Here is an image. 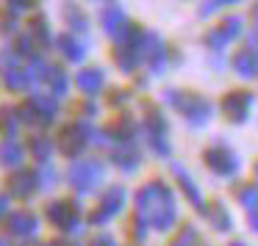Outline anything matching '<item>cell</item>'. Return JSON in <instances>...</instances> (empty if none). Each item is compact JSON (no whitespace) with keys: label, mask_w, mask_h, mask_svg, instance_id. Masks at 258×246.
<instances>
[{"label":"cell","mask_w":258,"mask_h":246,"mask_svg":"<svg viewBox=\"0 0 258 246\" xmlns=\"http://www.w3.org/2000/svg\"><path fill=\"white\" fill-rule=\"evenodd\" d=\"M14 53H17V56H28V58H34V56H36V45H34V39H31L28 34H23V36L17 39V50H14Z\"/></svg>","instance_id":"cell-35"},{"label":"cell","mask_w":258,"mask_h":246,"mask_svg":"<svg viewBox=\"0 0 258 246\" xmlns=\"http://www.w3.org/2000/svg\"><path fill=\"white\" fill-rule=\"evenodd\" d=\"M67 183L73 191L78 194H92L97 185L103 183V163L97 158H84V161H75L67 169Z\"/></svg>","instance_id":"cell-5"},{"label":"cell","mask_w":258,"mask_h":246,"mask_svg":"<svg viewBox=\"0 0 258 246\" xmlns=\"http://www.w3.org/2000/svg\"><path fill=\"white\" fill-rule=\"evenodd\" d=\"M250 20H252V25L258 28V0L252 3V9H250Z\"/></svg>","instance_id":"cell-42"},{"label":"cell","mask_w":258,"mask_h":246,"mask_svg":"<svg viewBox=\"0 0 258 246\" xmlns=\"http://www.w3.org/2000/svg\"><path fill=\"white\" fill-rule=\"evenodd\" d=\"M203 163L219 177H233L239 172V155L228 144H211L203 152Z\"/></svg>","instance_id":"cell-9"},{"label":"cell","mask_w":258,"mask_h":246,"mask_svg":"<svg viewBox=\"0 0 258 246\" xmlns=\"http://www.w3.org/2000/svg\"><path fill=\"white\" fill-rule=\"evenodd\" d=\"M247 221H250V227L258 232V207H255V210H250V218H247Z\"/></svg>","instance_id":"cell-41"},{"label":"cell","mask_w":258,"mask_h":246,"mask_svg":"<svg viewBox=\"0 0 258 246\" xmlns=\"http://www.w3.org/2000/svg\"><path fill=\"white\" fill-rule=\"evenodd\" d=\"M125 199H128V191H125L122 185H111V188L103 194L100 207L89 216V221L92 224H103V221H108V218H114L125 207Z\"/></svg>","instance_id":"cell-14"},{"label":"cell","mask_w":258,"mask_h":246,"mask_svg":"<svg viewBox=\"0 0 258 246\" xmlns=\"http://www.w3.org/2000/svg\"><path fill=\"white\" fill-rule=\"evenodd\" d=\"M9 3V12L20 14V12H28V9L36 6V0H6Z\"/></svg>","instance_id":"cell-37"},{"label":"cell","mask_w":258,"mask_h":246,"mask_svg":"<svg viewBox=\"0 0 258 246\" xmlns=\"http://www.w3.org/2000/svg\"><path fill=\"white\" fill-rule=\"evenodd\" d=\"M39 183H36V174L28 172V169H20L9 177V194L17 196V199H31L36 194Z\"/></svg>","instance_id":"cell-19"},{"label":"cell","mask_w":258,"mask_h":246,"mask_svg":"<svg viewBox=\"0 0 258 246\" xmlns=\"http://www.w3.org/2000/svg\"><path fill=\"white\" fill-rule=\"evenodd\" d=\"M25 158V147L17 139H6L0 144V163L3 166H20Z\"/></svg>","instance_id":"cell-28"},{"label":"cell","mask_w":258,"mask_h":246,"mask_svg":"<svg viewBox=\"0 0 258 246\" xmlns=\"http://www.w3.org/2000/svg\"><path fill=\"white\" fill-rule=\"evenodd\" d=\"M136 218L156 232L172 229L175 218H178V205H175L172 188L164 180H150L136 191Z\"/></svg>","instance_id":"cell-1"},{"label":"cell","mask_w":258,"mask_h":246,"mask_svg":"<svg viewBox=\"0 0 258 246\" xmlns=\"http://www.w3.org/2000/svg\"><path fill=\"white\" fill-rule=\"evenodd\" d=\"M36 183H39V188H53V185H56V172L50 169V163H42V166H39Z\"/></svg>","instance_id":"cell-33"},{"label":"cell","mask_w":258,"mask_h":246,"mask_svg":"<svg viewBox=\"0 0 258 246\" xmlns=\"http://www.w3.org/2000/svg\"><path fill=\"white\" fill-rule=\"evenodd\" d=\"M47 246H73V243H64V240H50Z\"/></svg>","instance_id":"cell-43"},{"label":"cell","mask_w":258,"mask_h":246,"mask_svg":"<svg viewBox=\"0 0 258 246\" xmlns=\"http://www.w3.org/2000/svg\"><path fill=\"white\" fill-rule=\"evenodd\" d=\"M86 246H117V240L111 238V235H106V232H100V235H95V238L89 240Z\"/></svg>","instance_id":"cell-38"},{"label":"cell","mask_w":258,"mask_h":246,"mask_svg":"<svg viewBox=\"0 0 258 246\" xmlns=\"http://www.w3.org/2000/svg\"><path fill=\"white\" fill-rule=\"evenodd\" d=\"M61 20H64L67 28L75 31V34H89V20H86V14L81 12V6H75V3H64Z\"/></svg>","instance_id":"cell-27"},{"label":"cell","mask_w":258,"mask_h":246,"mask_svg":"<svg viewBox=\"0 0 258 246\" xmlns=\"http://www.w3.org/2000/svg\"><path fill=\"white\" fill-rule=\"evenodd\" d=\"M203 213H206V218L211 221V227L217 229V232H228V229L233 227V218H230L228 207H225L222 202H211V205H206Z\"/></svg>","instance_id":"cell-23"},{"label":"cell","mask_w":258,"mask_h":246,"mask_svg":"<svg viewBox=\"0 0 258 246\" xmlns=\"http://www.w3.org/2000/svg\"><path fill=\"white\" fill-rule=\"evenodd\" d=\"M230 67H233V72L239 75V78H258V50L250 45L239 47V50L233 53V58H230Z\"/></svg>","instance_id":"cell-16"},{"label":"cell","mask_w":258,"mask_h":246,"mask_svg":"<svg viewBox=\"0 0 258 246\" xmlns=\"http://www.w3.org/2000/svg\"><path fill=\"white\" fill-rule=\"evenodd\" d=\"M142 39H145V31L131 23L125 36L114 47V64L119 67V72H125V75L136 72V67L142 64Z\"/></svg>","instance_id":"cell-3"},{"label":"cell","mask_w":258,"mask_h":246,"mask_svg":"<svg viewBox=\"0 0 258 246\" xmlns=\"http://www.w3.org/2000/svg\"><path fill=\"white\" fill-rule=\"evenodd\" d=\"M255 183H258V163H255Z\"/></svg>","instance_id":"cell-45"},{"label":"cell","mask_w":258,"mask_h":246,"mask_svg":"<svg viewBox=\"0 0 258 246\" xmlns=\"http://www.w3.org/2000/svg\"><path fill=\"white\" fill-rule=\"evenodd\" d=\"M31 155H34L39 163H50L53 141L47 139V136H34V139H31Z\"/></svg>","instance_id":"cell-31"},{"label":"cell","mask_w":258,"mask_h":246,"mask_svg":"<svg viewBox=\"0 0 258 246\" xmlns=\"http://www.w3.org/2000/svg\"><path fill=\"white\" fill-rule=\"evenodd\" d=\"M125 100H128V91L117 89V91H114V97H111V105H122Z\"/></svg>","instance_id":"cell-39"},{"label":"cell","mask_w":258,"mask_h":246,"mask_svg":"<svg viewBox=\"0 0 258 246\" xmlns=\"http://www.w3.org/2000/svg\"><path fill=\"white\" fill-rule=\"evenodd\" d=\"M139 152H136L134 144H117L111 150V163L117 169H122V172H134V169H139Z\"/></svg>","instance_id":"cell-22"},{"label":"cell","mask_w":258,"mask_h":246,"mask_svg":"<svg viewBox=\"0 0 258 246\" xmlns=\"http://www.w3.org/2000/svg\"><path fill=\"white\" fill-rule=\"evenodd\" d=\"M103 83H106V72H103L100 67H86L75 75V86H78L81 94H86V97L100 94Z\"/></svg>","instance_id":"cell-20"},{"label":"cell","mask_w":258,"mask_h":246,"mask_svg":"<svg viewBox=\"0 0 258 246\" xmlns=\"http://www.w3.org/2000/svg\"><path fill=\"white\" fill-rule=\"evenodd\" d=\"M100 23H103V31H106V36H111L114 42H119L125 36V31H128V17H125V12L119 6H106L100 12Z\"/></svg>","instance_id":"cell-17"},{"label":"cell","mask_w":258,"mask_h":246,"mask_svg":"<svg viewBox=\"0 0 258 246\" xmlns=\"http://www.w3.org/2000/svg\"><path fill=\"white\" fill-rule=\"evenodd\" d=\"M241 31H244V20H241L239 14H228V17H222L217 25H214V28L206 31L203 45H206L208 50L219 53V50H225V47H228L233 39H239Z\"/></svg>","instance_id":"cell-6"},{"label":"cell","mask_w":258,"mask_h":246,"mask_svg":"<svg viewBox=\"0 0 258 246\" xmlns=\"http://www.w3.org/2000/svg\"><path fill=\"white\" fill-rule=\"evenodd\" d=\"M197 243H200V232H197L195 224H183L169 240V246H197Z\"/></svg>","instance_id":"cell-32"},{"label":"cell","mask_w":258,"mask_h":246,"mask_svg":"<svg viewBox=\"0 0 258 246\" xmlns=\"http://www.w3.org/2000/svg\"><path fill=\"white\" fill-rule=\"evenodd\" d=\"M45 216L53 227L64 229V232H73L81 224V207H78V202H73V199H56V202L47 205Z\"/></svg>","instance_id":"cell-13"},{"label":"cell","mask_w":258,"mask_h":246,"mask_svg":"<svg viewBox=\"0 0 258 246\" xmlns=\"http://www.w3.org/2000/svg\"><path fill=\"white\" fill-rule=\"evenodd\" d=\"M92 141V128L86 122H70L58 133V147L67 158H78Z\"/></svg>","instance_id":"cell-11"},{"label":"cell","mask_w":258,"mask_h":246,"mask_svg":"<svg viewBox=\"0 0 258 246\" xmlns=\"http://www.w3.org/2000/svg\"><path fill=\"white\" fill-rule=\"evenodd\" d=\"M0 75H3V83L9 91H25L31 86V72L25 67H20L17 53L14 50H3L0 53Z\"/></svg>","instance_id":"cell-12"},{"label":"cell","mask_w":258,"mask_h":246,"mask_svg":"<svg viewBox=\"0 0 258 246\" xmlns=\"http://www.w3.org/2000/svg\"><path fill=\"white\" fill-rule=\"evenodd\" d=\"M233 3H239V0H206L200 6V17H211L214 12H219L225 6H233Z\"/></svg>","instance_id":"cell-34"},{"label":"cell","mask_w":258,"mask_h":246,"mask_svg":"<svg viewBox=\"0 0 258 246\" xmlns=\"http://www.w3.org/2000/svg\"><path fill=\"white\" fill-rule=\"evenodd\" d=\"M25 34L34 39L36 50H47V47H50V42H53L50 28H47V20L42 17V14H36V17L31 20V23H28V31H25Z\"/></svg>","instance_id":"cell-25"},{"label":"cell","mask_w":258,"mask_h":246,"mask_svg":"<svg viewBox=\"0 0 258 246\" xmlns=\"http://www.w3.org/2000/svg\"><path fill=\"white\" fill-rule=\"evenodd\" d=\"M17 128H20L17 108L3 105L0 108V130H3V136H6V139H14V136H17Z\"/></svg>","instance_id":"cell-30"},{"label":"cell","mask_w":258,"mask_h":246,"mask_svg":"<svg viewBox=\"0 0 258 246\" xmlns=\"http://www.w3.org/2000/svg\"><path fill=\"white\" fill-rule=\"evenodd\" d=\"M167 116L158 108H153L150 102L145 105V133L147 144L156 155H169V141H167Z\"/></svg>","instance_id":"cell-7"},{"label":"cell","mask_w":258,"mask_h":246,"mask_svg":"<svg viewBox=\"0 0 258 246\" xmlns=\"http://www.w3.org/2000/svg\"><path fill=\"white\" fill-rule=\"evenodd\" d=\"M14 28H17V14L3 9L0 12V34H14Z\"/></svg>","instance_id":"cell-36"},{"label":"cell","mask_w":258,"mask_h":246,"mask_svg":"<svg viewBox=\"0 0 258 246\" xmlns=\"http://www.w3.org/2000/svg\"><path fill=\"white\" fill-rule=\"evenodd\" d=\"M56 45H58V53H61L67 61H84L86 58V45L73 34H61Z\"/></svg>","instance_id":"cell-24"},{"label":"cell","mask_w":258,"mask_h":246,"mask_svg":"<svg viewBox=\"0 0 258 246\" xmlns=\"http://www.w3.org/2000/svg\"><path fill=\"white\" fill-rule=\"evenodd\" d=\"M31 78L34 80H45L47 86H50V94L56 97H64L70 91V80H67V72H64L61 67H56V64H47V61H42L39 56H34L31 58Z\"/></svg>","instance_id":"cell-8"},{"label":"cell","mask_w":258,"mask_h":246,"mask_svg":"<svg viewBox=\"0 0 258 246\" xmlns=\"http://www.w3.org/2000/svg\"><path fill=\"white\" fill-rule=\"evenodd\" d=\"M134 133H136V125L131 116H119L117 122L106 130L108 141H117V144H134Z\"/></svg>","instance_id":"cell-26"},{"label":"cell","mask_w":258,"mask_h":246,"mask_svg":"<svg viewBox=\"0 0 258 246\" xmlns=\"http://www.w3.org/2000/svg\"><path fill=\"white\" fill-rule=\"evenodd\" d=\"M233 194L241 207H247V210H255L258 207V183H241V185H236Z\"/></svg>","instance_id":"cell-29"},{"label":"cell","mask_w":258,"mask_h":246,"mask_svg":"<svg viewBox=\"0 0 258 246\" xmlns=\"http://www.w3.org/2000/svg\"><path fill=\"white\" fill-rule=\"evenodd\" d=\"M58 113V102L53 94H31L28 100H25L23 108H17V116H20V125H50L53 119H56Z\"/></svg>","instance_id":"cell-4"},{"label":"cell","mask_w":258,"mask_h":246,"mask_svg":"<svg viewBox=\"0 0 258 246\" xmlns=\"http://www.w3.org/2000/svg\"><path fill=\"white\" fill-rule=\"evenodd\" d=\"M142 61L150 67L153 75H161L164 64H167V45L158 34L145 31V39H142Z\"/></svg>","instance_id":"cell-15"},{"label":"cell","mask_w":258,"mask_h":246,"mask_svg":"<svg viewBox=\"0 0 258 246\" xmlns=\"http://www.w3.org/2000/svg\"><path fill=\"white\" fill-rule=\"evenodd\" d=\"M250 108H252V94L247 89H230V91H225L222 100H219V111H222V116L228 119V122H233V125L247 122Z\"/></svg>","instance_id":"cell-10"},{"label":"cell","mask_w":258,"mask_h":246,"mask_svg":"<svg viewBox=\"0 0 258 246\" xmlns=\"http://www.w3.org/2000/svg\"><path fill=\"white\" fill-rule=\"evenodd\" d=\"M230 246H247V243H244V240H233Z\"/></svg>","instance_id":"cell-44"},{"label":"cell","mask_w":258,"mask_h":246,"mask_svg":"<svg viewBox=\"0 0 258 246\" xmlns=\"http://www.w3.org/2000/svg\"><path fill=\"white\" fill-rule=\"evenodd\" d=\"M6 229L12 235H17V238H31V235H36V229H39V218H36L31 210L9 213L6 216Z\"/></svg>","instance_id":"cell-18"},{"label":"cell","mask_w":258,"mask_h":246,"mask_svg":"<svg viewBox=\"0 0 258 246\" xmlns=\"http://www.w3.org/2000/svg\"><path fill=\"white\" fill-rule=\"evenodd\" d=\"M164 100H167L189 125H195V128L208 125V119H211V113H214L211 100L197 94V91H191V89H167L164 91Z\"/></svg>","instance_id":"cell-2"},{"label":"cell","mask_w":258,"mask_h":246,"mask_svg":"<svg viewBox=\"0 0 258 246\" xmlns=\"http://www.w3.org/2000/svg\"><path fill=\"white\" fill-rule=\"evenodd\" d=\"M0 246H6V240H0Z\"/></svg>","instance_id":"cell-46"},{"label":"cell","mask_w":258,"mask_h":246,"mask_svg":"<svg viewBox=\"0 0 258 246\" xmlns=\"http://www.w3.org/2000/svg\"><path fill=\"white\" fill-rule=\"evenodd\" d=\"M6 213H9V196L0 194V216H6Z\"/></svg>","instance_id":"cell-40"},{"label":"cell","mask_w":258,"mask_h":246,"mask_svg":"<svg viewBox=\"0 0 258 246\" xmlns=\"http://www.w3.org/2000/svg\"><path fill=\"white\" fill-rule=\"evenodd\" d=\"M172 174H175V180H178V188L186 194V199H189L195 207H200V210H203V207H206V205H203V194H200V188L195 185V180L189 177V172H186L183 166H178V163H172Z\"/></svg>","instance_id":"cell-21"}]
</instances>
